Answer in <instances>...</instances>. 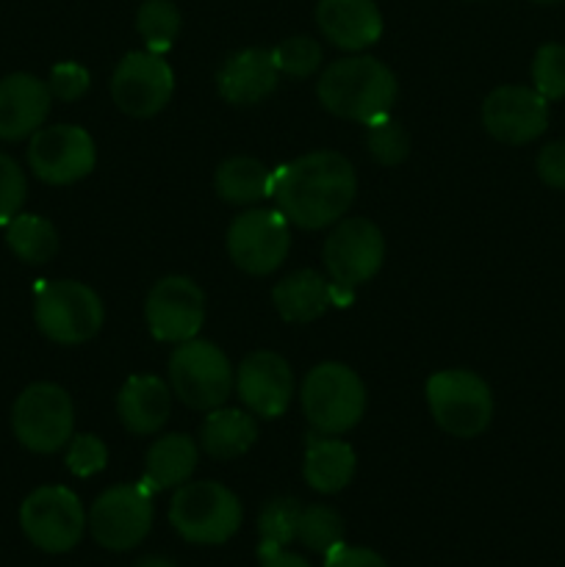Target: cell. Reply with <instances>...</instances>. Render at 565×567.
<instances>
[{
    "instance_id": "1",
    "label": "cell",
    "mask_w": 565,
    "mask_h": 567,
    "mask_svg": "<svg viewBox=\"0 0 565 567\" xmlns=\"http://www.w3.org/2000/svg\"><path fill=\"white\" fill-rule=\"evenodd\" d=\"M358 177L347 155L316 150L275 172L271 197L288 221L302 230H325L343 219L355 203Z\"/></svg>"
},
{
    "instance_id": "2",
    "label": "cell",
    "mask_w": 565,
    "mask_h": 567,
    "mask_svg": "<svg viewBox=\"0 0 565 567\" xmlns=\"http://www.w3.org/2000/svg\"><path fill=\"white\" fill-rule=\"evenodd\" d=\"M316 94L330 114L371 125L391 114V105L397 100V78L380 59L347 55V59L332 61L321 72Z\"/></svg>"
},
{
    "instance_id": "3",
    "label": "cell",
    "mask_w": 565,
    "mask_h": 567,
    "mask_svg": "<svg viewBox=\"0 0 565 567\" xmlns=\"http://www.w3.org/2000/svg\"><path fill=\"white\" fill-rule=\"evenodd\" d=\"M242 502L219 482H186L170 504V524L194 546H222L242 526Z\"/></svg>"
},
{
    "instance_id": "4",
    "label": "cell",
    "mask_w": 565,
    "mask_h": 567,
    "mask_svg": "<svg viewBox=\"0 0 565 567\" xmlns=\"http://www.w3.org/2000/svg\"><path fill=\"white\" fill-rule=\"evenodd\" d=\"M302 413L321 435H343L366 413L363 380L343 363H319L302 382Z\"/></svg>"
},
{
    "instance_id": "5",
    "label": "cell",
    "mask_w": 565,
    "mask_h": 567,
    "mask_svg": "<svg viewBox=\"0 0 565 567\" xmlns=\"http://www.w3.org/2000/svg\"><path fill=\"white\" fill-rule=\"evenodd\" d=\"M427 404L446 435L469 437L482 435L493 419V393L480 374L469 369L438 371L427 380Z\"/></svg>"
},
{
    "instance_id": "6",
    "label": "cell",
    "mask_w": 565,
    "mask_h": 567,
    "mask_svg": "<svg viewBox=\"0 0 565 567\" xmlns=\"http://www.w3.org/2000/svg\"><path fill=\"white\" fill-rule=\"evenodd\" d=\"M33 321L39 332L61 347L92 341L105 321L97 293L78 280L44 282L33 302Z\"/></svg>"
},
{
    "instance_id": "7",
    "label": "cell",
    "mask_w": 565,
    "mask_h": 567,
    "mask_svg": "<svg viewBox=\"0 0 565 567\" xmlns=\"http://www.w3.org/2000/svg\"><path fill=\"white\" fill-rule=\"evenodd\" d=\"M170 382L175 396L192 410L222 408L236 388V371L216 343L192 338L177 343L170 358Z\"/></svg>"
},
{
    "instance_id": "8",
    "label": "cell",
    "mask_w": 565,
    "mask_h": 567,
    "mask_svg": "<svg viewBox=\"0 0 565 567\" xmlns=\"http://www.w3.org/2000/svg\"><path fill=\"white\" fill-rule=\"evenodd\" d=\"M11 430L28 452H61L75 432V408L70 393L53 382L28 385L11 408Z\"/></svg>"
},
{
    "instance_id": "9",
    "label": "cell",
    "mask_w": 565,
    "mask_h": 567,
    "mask_svg": "<svg viewBox=\"0 0 565 567\" xmlns=\"http://www.w3.org/2000/svg\"><path fill=\"white\" fill-rule=\"evenodd\" d=\"M153 496L144 482L109 487L94 498L86 526L94 543L109 551H131L153 529Z\"/></svg>"
},
{
    "instance_id": "10",
    "label": "cell",
    "mask_w": 565,
    "mask_h": 567,
    "mask_svg": "<svg viewBox=\"0 0 565 567\" xmlns=\"http://www.w3.org/2000/svg\"><path fill=\"white\" fill-rule=\"evenodd\" d=\"M20 526L28 540L44 554H66L86 529L83 504L70 487L44 485L28 493L20 507Z\"/></svg>"
},
{
    "instance_id": "11",
    "label": "cell",
    "mask_w": 565,
    "mask_h": 567,
    "mask_svg": "<svg viewBox=\"0 0 565 567\" xmlns=\"http://www.w3.org/2000/svg\"><path fill=\"white\" fill-rule=\"evenodd\" d=\"M288 249H291V227L282 210H247L236 216L227 230V255L247 275L264 277L277 271Z\"/></svg>"
},
{
    "instance_id": "12",
    "label": "cell",
    "mask_w": 565,
    "mask_h": 567,
    "mask_svg": "<svg viewBox=\"0 0 565 567\" xmlns=\"http://www.w3.org/2000/svg\"><path fill=\"white\" fill-rule=\"evenodd\" d=\"M175 92V72L170 61L150 50L122 55L111 75V97L116 109L136 120H147L164 111Z\"/></svg>"
},
{
    "instance_id": "13",
    "label": "cell",
    "mask_w": 565,
    "mask_h": 567,
    "mask_svg": "<svg viewBox=\"0 0 565 567\" xmlns=\"http://www.w3.org/2000/svg\"><path fill=\"white\" fill-rule=\"evenodd\" d=\"M386 260V238L374 221L355 216L336 221L325 241V266L338 288L363 286Z\"/></svg>"
},
{
    "instance_id": "14",
    "label": "cell",
    "mask_w": 565,
    "mask_h": 567,
    "mask_svg": "<svg viewBox=\"0 0 565 567\" xmlns=\"http://www.w3.org/2000/svg\"><path fill=\"white\" fill-rule=\"evenodd\" d=\"M97 164L94 142L78 125L39 127L28 144V166L33 175L50 186H70L92 175Z\"/></svg>"
},
{
    "instance_id": "15",
    "label": "cell",
    "mask_w": 565,
    "mask_h": 567,
    "mask_svg": "<svg viewBox=\"0 0 565 567\" xmlns=\"http://www.w3.org/2000/svg\"><path fill=\"white\" fill-rule=\"evenodd\" d=\"M144 321L155 341L186 343L197 338L205 321L203 288L181 275L155 282L144 302Z\"/></svg>"
},
{
    "instance_id": "16",
    "label": "cell",
    "mask_w": 565,
    "mask_h": 567,
    "mask_svg": "<svg viewBox=\"0 0 565 567\" xmlns=\"http://www.w3.org/2000/svg\"><path fill=\"white\" fill-rule=\"evenodd\" d=\"M482 125L496 142L521 147L548 127V100L532 86H496L482 103Z\"/></svg>"
},
{
    "instance_id": "17",
    "label": "cell",
    "mask_w": 565,
    "mask_h": 567,
    "mask_svg": "<svg viewBox=\"0 0 565 567\" xmlns=\"http://www.w3.org/2000/svg\"><path fill=\"white\" fill-rule=\"evenodd\" d=\"M236 391L244 408L258 419H280L294 396L291 365L269 349L249 352L236 374Z\"/></svg>"
},
{
    "instance_id": "18",
    "label": "cell",
    "mask_w": 565,
    "mask_h": 567,
    "mask_svg": "<svg viewBox=\"0 0 565 567\" xmlns=\"http://www.w3.org/2000/svg\"><path fill=\"white\" fill-rule=\"evenodd\" d=\"M48 83L28 72H14L0 81V138L20 142L33 136L50 114Z\"/></svg>"
},
{
    "instance_id": "19",
    "label": "cell",
    "mask_w": 565,
    "mask_h": 567,
    "mask_svg": "<svg viewBox=\"0 0 565 567\" xmlns=\"http://www.w3.org/2000/svg\"><path fill=\"white\" fill-rule=\"evenodd\" d=\"M316 25L327 42L349 53H360L382 37V14L374 0H319Z\"/></svg>"
},
{
    "instance_id": "20",
    "label": "cell",
    "mask_w": 565,
    "mask_h": 567,
    "mask_svg": "<svg viewBox=\"0 0 565 567\" xmlns=\"http://www.w3.org/2000/svg\"><path fill=\"white\" fill-rule=\"evenodd\" d=\"M277 78H280V72H277L271 50L247 48L233 53L222 64L219 75H216V89H219L225 103L255 105L275 92Z\"/></svg>"
},
{
    "instance_id": "21",
    "label": "cell",
    "mask_w": 565,
    "mask_h": 567,
    "mask_svg": "<svg viewBox=\"0 0 565 567\" xmlns=\"http://www.w3.org/2000/svg\"><path fill=\"white\" fill-rule=\"evenodd\" d=\"M172 413V391L161 377L136 374L116 396V415L133 435H155Z\"/></svg>"
},
{
    "instance_id": "22",
    "label": "cell",
    "mask_w": 565,
    "mask_h": 567,
    "mask_svg": "<svg viewBox=\"0 0 565 567\" xmlns=\"http://www.w3.org/2000/svg\"><path fill=\"white\" fill-rule=\"evenodd\" d=\"M355 468H358V460L349 443L338 441L336 435H321V432L308 435L302 474L316 493L330 496V493L343 491L352 482Z\"/></svg>"
},
{
    "instance_id": "23",
    "label": "cell",
    "mask_w": 565,
    "mask_h": 567,
    "mask_svg": "<svg viewBox=\"0 0 565 567\" xmlns=\"http://www.w3.org/2000/svg\"><path fill=\"white\" fill-rule=\"evenodd\" d=\"M255 441H258V421L249 410H208L199 426V446L214 460H238L255 446Z\"/></svg>"
},
{
    "instance_id": "24",
    "label": "cell",
    "mask_w": 565,
    "mask_h": 567,
    "mask_svg": "<svg viewBox=\"0 0 565 567\" xmlns=\"http://www.w3.org/2000/svg\"><path fill=\"white\" fill-rule=\"evenodd\" d=\"M271 302L277 313L291 324H308L325 316L332 305V288L327 286L325 277L314 269H299L282 277L271 288Z\"/></svg>"
},
{
    "instance_id": "25",
    "label": "cell",
    "mask_w": 565,
    "mask_h": 567,
    "mask_svg": "<svg viewBox=\"0 0 565 567\" xmlns=\"http://www.w3.org/2000/svg\"><path fill=\"white\" fill-rule=\"evenodd\" d=\"M194 468H197V443L183 432H170L150 446L142 482L153 493L170 491L186 485Z\"/></svg>"
},
{
    "instance_id": "26",
    "label": "cell",
    "mask_w": 565,
    "mask_h": 567,
    "mask_svg": "<svg viewBox=\"0 0 565 567\" xmlns=\"http://www.w3.org/2000/svg\"><path fill=\"white\" fill-rule=\"evenodd\" d=\"M271 181H275V172L264 161L236 155V158L222 161L219 169H216L214 186L225 203L253 205L258 199L271 197Z\"/></svg>"
},
{
    "instance_id": "27",
    "label": "cell",
    "mask_w": 565,
    "mask_h": 567,
    "mask_svg": "<svg viewBox=\"0 0 565 567\" xmlns=\"http://www.w3.org/2000/svg\"><path fill=\"white\" fill-rule=\"evenodd\" d=\"M6 244L22 264L42 266L59 252V233L44 216L17 214L6 221Z\"/></svg>"
},
{
    "instance_id": "28",
    "label": "cell",
    "mask_w": 565,
    "mask_h": 567,
    "mask_svg": "<svg viewBox=\"0 0 565 567\" xmlns=\"http://www.w3.org/2000/svg\"><path fill=\"white\" fill-rule=\"evenodd\" d=\"M136 31L150 53H170L181 33V11L172 0H144L136 14Z\"/></svg>"
},
{
    "instance_id": "29",
    "label": "cell",
    "mask_w": 565,
    "mask_h": 567,
    "mask_svg": "<svg viewBox=\"0 0 565 567\" xmlns=\"http://www.w3.org/2000/svg\"><path fill=\"white\" fill-rule=\"evenodd\" d=\"M297 540L302 543L308 551L327 557L332 548H338L343 543L341 515L332 507H325V504H310V507H305L302 513H299Z\"/></svg>"
},
{
    "instance_id": "30",
    "label": "cell",
    "mask_w": 565,
    "mask_h": 567,
    "mask_svg": "<svg viewBox=\"0 0 565 567\" xmlns=\"http://www.w3.org/2000/svg\"><path fill=\"white\" fill-rule=\"evenodd\" d=\"M302 507L297 504V498H275L264 507L258 518V532H260V554L280 551L288 543L297 540V524Z\"/></svg>"
},
{
    "instance_id": "31",
    "label": "cell",
    "mask_w": 565,
    "mask_h": 567,
    "mask_svg": "<svg viewBox=\"0 0 565 567\" xmlns=\"http://www.w3.org/2000/svg\"><path fill=\"white\" fill-rule=\"evenodd\" d=\"M532 89L554 103L565 97V44L546 42L532 59Z\"/></svg>"
},
{
    "instance_id": "32",
    "label": "cell",
    "mask_w": 565,
    "mask_h": 567,
    "mask_svg": "<svg viewBox=\"0 0 565 567\" xmlns=\"http://www.w3.org/2000/svg\"><path fill=\"white\" fill-rule=\"evenodd\" d=\"M366 147H369L371 158L382 166H397L408 158L410 153V136L397 120H391V114L382 116V120L366 125Z\"/></svg>"
},
{
    "instance_id": "33",
    "label": "cell",
    "mask_w": 565,
    "mask_h": 567,
    "mask_svg": "<svg viewBox=\"0 0 565 567\" xmlns=\"http://www.w3.org/2000/svg\"><path fill=\"white\" fill-rule=\"evenodd\" d=\"M275 66L280 75L288 78H310L321 66V44L310 37H291L282 39L277 48H271Z\"/></svg>"
},
{
    "instance_id": "34",
    "label": "cell",
    "mask_w": 565,
    "mask_h": 567,
    "mask_svg": "<svg viewBox=\"0 0 565 567\" xmlns=\"http://www.w3.org/2000/svg\"><path fill=\"white\" fill-rule=\"evenodd\" d=\"M64 465L70 474L86 480V476L100 474L109 465V449L97 435H89V432L86 435H72V441L66 443Z\"/></svg>"
},
{
    "instance_id": "35",
    "label": "cell",
    "mask_w": 565,
    "mask_h": 567,
    "mask_svg": "<svg viewBox=\"0 0 565 567\" xmlns=\"http://www.w3.org/2000/svg\"><path fill=\"white\" fill-rule=\"evenodd\" d=\"M25 172L11 155L0 153V221H9L11 216L20 214V208L25 205Z\"/></svg>"
},
{
    "instance_id": "36",
    "label": "cell",
    "mask_w": 565,
    "mask_h": 567,
    "mask_svg": "<svg viewBox=\"0 0 565 567\" xmlns=\"http://www.w3.org/2000/svg\"><path fill=\"white\" fill-rule=\"evenodd\" d=\"M92 86V75H89L86 66H81L78 61H61L50 70L48 89L53 97L64 100V103H75Z\"/></svg>"
},
{
    "instance_id": "37",
    "label": "cell",
    "mask_w": 565,
    "mask_h": 567,
    "mask_svg": "<svg viewBox=\"0 0 565 567\" xmlns=\"http://www.w3.org/2000/svg\"><path fill=\"white\" fill-rule=\"evenodd\" d=\"M535 166L537 177H541L548 188L565 192V142H548L546 147L537 153Z\"/></svg>"
},
{
    "instance_id": "38",
    "label": "cell",
    "mask_w": 565,
    "mask_h": 567,
    "mask_svg": "<svg viewBox=\"0 0 565 567\" xmlns=\"http://www.w3.org/2000/svg\"><path fill=\"white\" fill-rule=\"evenodd\" d=\"M325 567H388V563L380 554L371 551V548L347 546V543H341V546L332 548V551L327 554Z\"/></svg>"
},
{
    "instance_id": "39",
    "label": "cell",
    "mask_w": 565,
    "mask_h": 567,
    "mask_svg": "<svg viewBox=\"0 0 565 567\" xmlns=\"http://www.w3.org/2000/svg\"><path fill=\"white\" fill-rule=\"evenodd\" d=\"M260 567H314V565H310L308 559L299 557V554H291L286 551V548H280V551L260 554Z\"/></svg>"
},
{
    "instance_id": "40",
    "label": "cell",
    "mask_w": 565,
    "mask_h": 567,
    "mask_svg": "<svg viewBox=\"0 0 565 567\" xmlns=\"http://www.w3.org/2000/svg\"><path fill=\"white\" fill-rule=\"evenodd\" d=\"M136 567H177V565L170 563V559H164V557H147V559H142Z\"/></svg>"
},
{
    "instance_id": "41",
    "label": "cell",
    "mask_w": 565,
    "mask_h": 567,
    "mask_svg": "<svg viewBox=\"0 0 565 567\" xmlns=\"http://www.w3.org/2000/svg\"><path fill=\"white\" fill-rule=\"evenodd\" d=\"M532 3H541V6H554V3H563V0H532Z\"/></svg>"
}]
</instances>
